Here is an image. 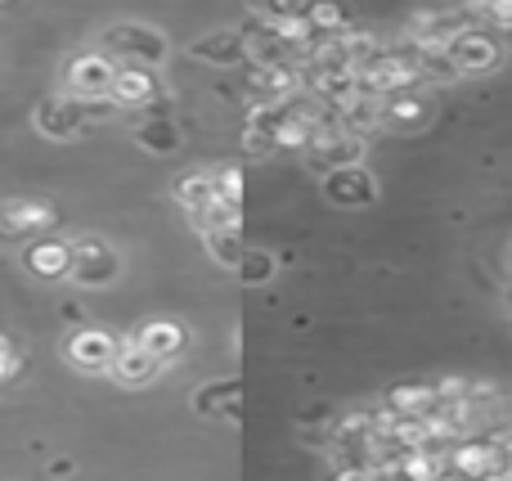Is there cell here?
Wrapping results in <instances>:
<instances>
[{
  "label": "cell",
  "instance_id": "1",
  "mask_svg": "<svg viewBox=\"0 0 512 481\" xmlns=\"http://www.w3.org/2000/svg\"><path fill=\"white\" fill-rule=\"evenodd\" d=\"M104 54L117 63V68L158 72L162 59H167V36H162L158 27H144V23H113L104 32Z\"/></svg>",
  "mask_w": 512,
  "mask_h": 481
},
{
  "label": "cell",
  "instance_id": "2",
  "mask_svg": "<svg viewBox=\"0 0 512 481\" xmlns=\"http://www.w3.org/2000/svg\"><path fill=\"white\" fill-rule=\"evenodd\" d=\"M117 63L108 59L104 50H86V54H72L68 68H63V95L68 99H113V86H117Z\"/></svg>",
  "mask_w": 512,
  "mask_h": 481
},
{
  "label": "cell",
  "instance_id": "3",
  "mask_svg": "<svg viewBox=\"0 0 512 481\" xmlns=\"http://www.w3.org/2000/svg\"><path fill=\"white\" fill-rule=\"evenodd\" d=\"M108 113H113V99H90V104H81V99L59 95V99H45L32 113V122H36V131L50 135V140H68V135L86 131L90 122H99V117H108Z\"/></svg>",
  "mask_w": 512,
  "mask_h": 481
},
{
  "label": "cell",
  "instance_id": "4",
  "mask_svg": "<svg viewBox=\"0 0 512 481\" xmlns=\"http://www.w3.org/2000/svg\"><path fill=\"white\" fill-rule=\"evenodd\" d=\"M117 270H122V257H117L113 248H108L104 239H95V234H86V239L72 243V284L77 288H104L117 279Z\"/></svg>",
  "mask_w": 512,
  "mask_h": 481
},
{
  "label": "cell",
  "instance_id": "5",
  "mask_svg": "<svg viewBox=\"0 0 512 481\" xmlns=\"http://www.w3.org/2000/svg\"><path fill=\"white\" fill-rule=\"evenodd\" d=\"M445 54H450V63L463 72H495L499 63H504V50H499V41L486 32V27H468L463 36H454L450 45H445Z\"/></svg>",
  "mask_w": 512,
  "mask_h": 481
},
{
  "label": "cell",
  "instance_id": "6",
  "mask_svg": "<svg viewBox=\"0 0 512 481\" xmlns=\"http://www.w3.org/2000/svg\"><path fill=\"white\" fill-rule=\"evenodd\" d=\"M117 351H122V338H113L104 329H77L68 338V360L81 374H113Z\"/></svg>",
  "mask_w": 512,
  "mask_h": 481
},
{
  "label": "cell",
  "instance_id": "7",
  "mask_svg": "<svg viewBox=\"0 0 512 481\" xmlns=\"http://www.w3.org/2000/svg\"><path fill=\"white\" fill-rule=\"evenodd\" d=\"M306 162H310V171H319V176L342 171V167H360L364 140H355V135H346V131H319L315 144L306 149Z\"/></svg>",
  "mask_w": 512,
  "mask_h": 481
},
{
  "label": "cell",
  "instance_id": "8",
  "mask_svg": "<svg viewBox=\"0 0 512 481\" xmlns=\"http://www.w3.org/2000/svg\"><path fill=\"white\" fill-rule=\"evenodd\" d=\"M324 198L333 207L355 212V207H369L373 198H378V180H373V171H364V162H360V167L328 171V176H324Z\"/></svg>",
  "mask_w": 512,
  "mask_h": 481
},
{
  "label": "cell",
  "instance_id": "9",
  "mask_svg": "<svg viewBox=\"0 0 512 481\" xmlns=\"http://www.w3.org/2000/svg\"><path fill=\"white\" fill-rule=\"evenodd\" d=\"M301 90V68H248V95L252 108L288 104Z\"/></svg>",
  "mask_w": 512,
  "mask_h": 481
},
{
  "label": "cell",
  "instance_id": "10",
  "mask_svg": "<svg viewBox=\"0 0 512 481\" xmlns=\"http://www.w3.org/2000/svg\"><path fill=\"white\" fill-rule=\"evenodd\" d=\"M189 54H194L198 63H207V68H239V63H248V41H243V32L225 27V32L198 36V41L189 45Z\"/></svg>",
  "mask_w": 512,
  "mask_h": 481
},
{
  "label": "cell",
  "instance_id": "11",
  "mask_svg": "<svg viewBox=\"0 0 512 481\" xmlns=\"http://www.w3.org/2000/svg\"><path fill=\"white\" fill-rule=\"evenodd\" d=\"M176 203L189 212V221L203 225L207 216L216 212V180H212V171H185V176H176Z\"/></svg>",
  "mask_w": 512,
  "mask_h": 481
},
{
  "label": "cell",
  "instance_id": "12",
  "mask_svg": "<svg viewBox=\"0 0 512 481\" xmlns=\"http://www.w3.org/2000/svg\"><path fill=\"white\" fill-rule=\"evenodd\" d=\"M50 207L27 203V198H9L0 203V239H27V234H41L50 225Z\"/></svg>",
  "mask_w": 512,
  "mask_h": 481
},
{
  "label": "cell",
  "instance_id": "13",
  "mask_svg": "<svg viewBox=\"0 0 512 481\" xmlns=\"http://www.w3.org/2000/svg\"><path fill=\"white\" fill-rule=\"evenodd\" d=\"M23 266L32 270V275H41V279H68L72 275V243H59V239L27 243Z\"/></svg>",
  "mask_w": 512,
  "mask_h": 481
},
{
  "label": "cell",
  "instance_id": "14",
  "mask_svg": "<svg viewBox=\"0 0 512 481\" xmlns=\"http://www.w3.org/2000/svg\"><path fill=\"white\" fill-rule=\"evenodd\" d=\"M158 77L144 68H122L117 72V86H113V104L117 108H144L149 113L153 104H158Z\"/></svg>",
  "mask_w": 512,
  "mask_h": 481
},
{
  "label": "cell",
  "instance_id": "15",
  "mask_svg": "<svg viewBox=\"0 0 512 481\" xmlns=\"http://www.w3.org/2000/svg\"><path fill=\"white\" fill-rule=\"evenodd\" d=\"M113 374L122 378L126 387H144L149 378H158V374H162V360L153 356V351H144L135 338H126V342H122V351H117V360H113Z\"/></svg>",
  "mask_w": 512,
  "mask_h": 481
},
{
  "label": "cell",
  "instance_id": "16",
  "mask_svg": "<svg viewBox=\"0 0 512 481\" xmlns=\"http://www.w3.org/2000/svg\"><path fill=\"white\" fill-rule=\"evenodd\" d=\"M387 405L400 419H427L441 405V392H436V383H400L387 392Z\"/></svg>",
  "mask_w": 512,
  "mask_h": 481
},
{
  "label": "cell",
  "instance_id": "17",
  "mask_svg": "<svg viewBox=\"0 0 512 481\" xmlns=\"http://www.w3.org/2000/svg\"><path fill=\"white\" fill-rule=\"evenodd\" d=\"M135 342H140L144 351H153V356L167 365L176 351H185V329H180V324H167V320H153V324H144V329L135 333Z\"/></svg>",
  "mask_w": 512,
  "mask_h": 481
},
{
  "label": "cell",
  "instance_id": "18",
  "mask_svg": "<svg viewBox=\"0 0 512 481\" xmlns=\"http://www.w3.org/2000/svg\"><path fill=\"white\" fill-rule=\"evenodd\" d=\"M382 126V99H355L351 108H342L337 113V131H346V135H355V140H364L369 131H378Z\"/></svg>",
  "mask_w": 512,
  "mask_h": 481
},
{
  "label": "cell",
  "instance_id": "19",
  "mask_svg": "<svg viewBox=\"0 0 512 481\" xmlns=\"http://www.w3.org/2000/svg\"><path fill=\"white\" fill-rule=\"evenodd\" d=\"M427 99L414 95V90H405V95H391L382 99V126H418L427 122Z\"/></svg>",
  "mask_w": 512,
  "mask_h": 481
},
{
  "label": "cell",
  "instance_id": "20",
  "mask_svg": "<svg viewBox=\"0 0 512 481\" xmlns=\"http://www.w3.org/2000/svg\"><path fill=\"white\" fill-rule=\"evenodd\" d=\"M203 243H207V252H212L221 266H230V270H239V261H243V230L239 225H216V230H203Z\"/></svg>",
  "mask_w": 512,
  "mask_h": 481
},
{
  "label": "cell",
  "instance_id": "21",
  "mask_svg": "<svg viewBox=\"0 0 512 481\" xmlns=\"http://www.w3.org/2000/svg\"><path fill=\"white\" fill-rule=\"evenodd\" d=\"M135 140L149 153H171L180 149V126L171 117H144V122H135Z\"/></svg>",
  "mask_w": 512,
  "mask_h": 481
},
{
  "label": "cell",
  "instance_id": "22",
  "mask_svg": "<svg viewBox=\"0 0 512 481\" xmlns=\"http://www.w3.org/2000/svg\"><path fill=\"white\" fill-rule=\"evenodd\" d=\"M212 180H216V203H221L230 216H239L243 212V167L225 162L221 171H212Z\"/></svg>",
  "mask_w": 512,
  "mask_h": 481
},
{
  "label": "cell",
  "instance_id": "23",
  "mask_svg": "<svg viewBox=\"0 0 512 481\" xmlns=\"http://www.w3.org/2000/svg\"><path fill=\"white\" fill-rule=\"evenodd\" d=\"M234 396H239V378H230V383H207L194 405H198V414H216L225 405L230 419H239V401H234Z\"/></svg>",
  "mask_w": 512,
  "mask_h": 481
},
{
  "label": "cell",
  "instance_id": "24",
  "mask_svg": "<svg viewBox=\"0 0 512 481\" xmlns=\"http://www.w3.org/2000/svg\"><path fill=\"white\" fill-rule=\"evenodd\" d=\"M270 275H274V257L265 248H248L243 252V261H239V279H243V288H261V284H270Z\"/></svg>",
  "mask_w": 512,
  "mask_h": 481
},
{
  "label": "cell",
  "instance_id": "25",
  "mask_svg": "<svg viewBox=\"0 0 512 481\" xmlns=\"http://www.w3.org/2000/svg\"><path fill=\"white\" fill-rule=\"evenodd\" d=\"M472 14H477L481 23L508 27V36H512V0H508V5H481V9H472Z\"/></svg>",
  "mask_w": 512,
  "mask_h": 481
},
{
  "label": "cell",
  "instance_id": "26",
  "mask_svg": "<svg viewBox=\"0 0 512 481\" xmlns=\"http://www.w3.org/2000/svg\"><path fill=\"white\" fill-rule=\"evenodd\" d=\"M9 374H14V351H9L5 342H0V383H5Z\"/></svg>",
  "mask_w": 512,
  "mask_h": 481
}]
</instances>
